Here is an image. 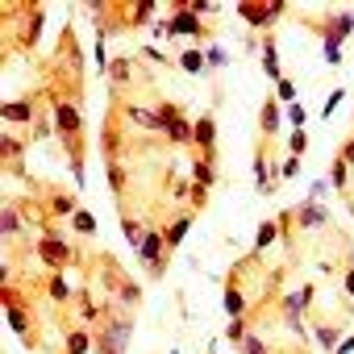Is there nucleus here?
Wrapping results in <instances>:
<instances>
[{
    "label": "nucleus",
    "mask_w": 354,
    "mask_h": 354,
    "mask_svg": "<svg viewBox=\"0 0 354 354\" xmlns=\"http://www.w3.org/2000/svg\"><path fill=\"white\" fill-rule=\"evenodd\" d=\"M21 154H26V142H21L17 133H5V138H0V158H5V167H9L13 175H26Z\"/></svg>",
    "instance_id": "nucleus-19"
},
{
    "label": "nucleus",
    "mask_w": 354,
    "mask_h": 354,
    "mask_svg": "<svg viewBox=\"0 0 354 354\" xmlns=\"http://www.w3.org/2000/svg\"><path fill=\"white\" fill-rule=\"evenodd\" d=\"M171 38H205V21L188 9V0H171Z\"/></svg>",
    "instance_id": "nucleus-10"
},
{
    "label": "nucleus",
    "mask_w": 354,
    "mask_h": 354,
    "mask_svg": "<svg viewBox=\"0 0 354 354\" xmlns=\"http://www.w3.org/2000/svg\"><path fill=\"white\" fill-rule=\"evenodd\" d=\"M259 55H263V75L279 84V80H283V67H279V46H275V34H263V50H259Z\"/></svg>",
    "instance_id": "nucleus-21"
},
{
    "label": "nucleus",
    "mask_w": 354,
    "mask_h": 354,
    "mask_svg": "<svg viewBox=\"0 0 354 354\" xmlns=\"http://www.w3.org/2000/svg\"><path fill=\"white\" fill-rule=\"evenodd\" d=\"M142 59H154V63H167V59H162V50H158V46H142Z\"/></svg>",
    "instance_id": "nucleus-48"
},
{
    "label": "nucleus",
    "mask_w": 354,
    "mask_h": 354,
    "mask_svg": "<svg viewBox=\"0 0 354 354\" xmlns=\"http://www.w3.org/2000/svg\"><path fill=\"white\" fill-rule=\"evenodd\" d=\"M205 59H209V67H225V63H230V55H225L221 46H209V50H205Z\"/></svg>",
    "instance_id": "nucleus-42"
},
{
    "label": "nucleus",
    "mask_w": 354,
    "mask_h": 354,
    "mask_svg": "<svg viewBox=\"0 0 354 354\" xmlns=\"http://www.w3.org/2000/svg\"><path fill=\"white\" fill-rule=\"evenodd\" d=\"M121 113H125V121H129V125H138V129H150V133H162V117H158V109L121 104Z\"/></svg>",
    "instance_id": "nucleus-17"
},
{
    "label": "nucleus",
    "mask_w": 354,
    "mask_h": 354,
    "mask_svg": "<svg viewBox=\"0 0 354 354\" xmlns=\"http://www.w3.org/2000/svg\"><path fill=\"white\" fill-rule=\"evenodd\" d=\"M275 100H283V104H296V84H292L288 75L275 84Z\"/></svg>",
    "instance_id": "nucleus-37"
},
{
    "label": "nucleus",
    "mask_w": 354,
    "mask_h": 354,
    "mask_svg": "<svg viewBox=\"0 0 354 354\" xmlns=\"http://www.w3.org/2000/svg\"><path fill=\"white\" fill-rule=\"evenodd\" d=\"M296 175H300V158H296V154H288V158H283V167H279V180H296Z\"/></svg>",
    "instance_id": "nucleus-39"
},
{
    "label": "nucleus",
    "mask_w": 354,
    "mask_h": 354,
    "mask_svg": "<svg viewBox=\"0 0 354 354\" xmlns=\"http://www.w3.org/2000/svg\"><path fill=\"white\" fill-rule=\"evenodd\" d=\"M321 50H325V63H329V67H337V63H342V46H333V42H325Z\"/></svg>",
    "instance_id": "nucleus-45"
},
{
    "label": "nucleus",
    "mask_w": 354,
    "mask_h": 354,
    "mask_svg": "<svg viewBox=\"0 0 354 354\" xmlns=\"http://www.w3.org/2000/svg\"><path fill=\"white\" fill-rule=\"evenodd\" d=\"M46 296H50L55 304H71V300H75V292H71V283L63 279V271H50V283H46Z\"/></svg>",
    "instance_id": "nucleus-25"
},
{
    "label": "nucleus",
    "mask_w": 354,
    "mask_h": 354,
    "mask_svg": "<svg viewBox=\"0 0 354 354\" xmlns=\"http://www.w3.org/2000/svg\"><path fill=\"white\" fill-rule=\"evenodd\" d=\"M167 254H171V250H167L162 230H154V225H150V230H146V242L138 246V259H142V267H146V275H150V279H158V275L167 271Z\"/></svg>",
    "instance_id": "nucleus-8"
},
{
    "label": "nucleus",
    "mask_w": 354,
    "mask_h": 354,
    "mask_svg": "<svg viewBox=\"0 0 354 354\" xmlns=\"http://www.w3.org/2000/svg\"><path fill=\"white\" fill-rule=\"evenodd\" d=\"M329 188H333L329 180H313V184H308V201H325V192H329Z\"/></svg>",
    "instance_id": "nucleus-43"
},
{
    "label": "nucleus",
    "mask_w": 354,
    "mask_h": 354,
    "mask_svg": "<svg viewBox=\"0 0 354 354\" xmlns=\"http://www.w3.org/2000/svg\"><path fill=\"white\" fill-rule=\"evenodd\" d=\"M250 333V317H238V321H230V329H225V342L230 346H242V337Z\"/></svg>",
    "instance_id": "nucleus-34"
},
{
    "label": "nucleus",
    "mask_w": 354,
    "mask_h": 354,
    "mask_svg": "<svg viewBox=\"0 0 354 354\" xmlns=\"http://www.w3.org/2000/svg\"><path fill=\"white\" fill-rule=\"evenodd\" d=\"M279 125H283V109H279V100H275V96H267V100H263V109H259V138H263V142H271V138L279 133Z\"/></svg>",
    "instance_id": "nucleus-14"
},
{
    "label": "nucleus",
    "mask_w": 354,
    "mask_h": 354,
    "mask_svg": "<svg viewBox=\"0 0 354 354\" xmlns=\"http://www.w3.org/2000/svg\"><path fill=\"white\" fill-rule=\"evenodd\" d=\"M188 9H192V13H196V17H201V21H205V17H213V13H217V5H213V0H188Z\"/></svg>",
    "instance_id": "nucleus-38"
},
{
    "label": "nucleus",
    "mask_w": 354,
    "mask_h": 354,
    "mask_svg": "<svg viewBox=\"0 0 354 354\" xmlns=\"http://www.w3.org/2000/svg\"><path fill=\"white\" fill-rule=\"evenodd\" d=\"M88 350H96V333L88 325H71L63 333V354H88Z\"/></svg>",
    "instance_id": "nucleus-18"
},
{
    "label": "nucleus",
    "mask_w": 354,
    "mask_h": 354,
    "mask_svg": "<svg viewBox=\"0 0 354 354\" xmlns=\"http://www.w3.org/2000/svg\"><path fill=\"white\" fill-rule=\"evenodd\" d=\"M313 337H317V346H321V350H329V354H333V350H337V342H342V325H317V329H313Z\"/></svg>",
    "instance_id": "nucleus-31"
},
{
    "label": "nucleus",
    "mask_w": 354,
    "mask_h": 354,
    "mask_svg": "<svg viewBox=\"0 0 354 354\" xmlns=\"http://www.w3.org/2000/svg\"><path fill=\"white\" fill-rule=\"evenodd\" d=\"M146 230H150V225H138V221H133L129 213H121V234H125V242H129L133 250H138V246L146 242Z\"/></svg>",
    "instance_id": "nucleus-30"
},
{
    "label": "nucleus",
    "mask_w": 354,
    "mask_h": 354,
    "mask_svg": "<svg viewBox=\"0 0 354 354\" xmlns=\"http://www.w3.org/2000/svg\"><path fill=\"white\" fill-rule=\"evenodd\" d=\"M346 296H354V267L346 271Z\"/></svg>",
    "instance_id": "nucleus-49"
},
{
    "label": "nucleus",
    "mask_w": 354,
    "mask_h": 354,
    "mask_svg": "<svg viewBox=\"0 0 354 354\" xmlns=\"http://www.w3.org/2000/svg\"><path fill=\"white\" fill-rule=\"evenodd\" d=\"M80 213V205H75V196L71 192H59V188H46V217H75Z\"/></svg>",
    "instance_id": "nucleus-20"
},
{
    "label": "nucleus",
    "mask_w": 354,
    "mask_h": 354,
    "mask_svg": "<svg viewBox=\"0 0 354 354\" xmlns=\"http://www.w3.org/2000/svg\"><path fill=\"white\" fill-rule=\"evenodd\" d=\"M188 196H192V209H205V205H209V188H201V184H192Z\"/></svg>",
    "instance_id": "nucleus-44"
},
{
    "label": "nucleus",
    "mask_w": 354,
    "mask_h": 354,
    "mask_svg": "<svg viewBox=\"0 0 354 354\" xmlns=\"http://www.w3.org/2000/svg\"><path fill=\"white\" fill-rule=\"evenodd\" d=\"M342 100H346V88H333V92H329V100H325V109H321V117H333V109H337Z\"/></svg>",
    "instance_id": "nucleus-40"
},
{
    "label": "nucleus",
    "mask_w": 354,
    "mask_h": 354,
    "mask_svg": "<svg viewBox=\"0 0 354 354\" xmlns=\"http://www.w3.org/2000/svg\"><path fill=\"white\" fill-rule=\"evenodd\" d=\"M71 225H75V234H80V238H92V234H96V217H92L88 209H80V213L71 217Z\"/></svg>",
    "instance_id": "nucleus-33"
},
{
    "label": "nucleus",
    "mask_w": 354,
    "mask_h": 354,
    "mask_svg": "<svg viewBox=\"0 0 354 354\" xmlns=\"http://www.w3.org/2000/svg\"><path fill=\"white\" fill-rule=\"evenodd\" d=\"M317 304V288L313 283H300L296 292H283L279 296V317H283V325L296 333V337H304V313Z\"/></svg>",
    "instance_id": "nucleus-3"
},
{
    "label": "nucleus",
    "mask_w": 354,
    "mask_h": 354,
    "mask_svg": "<svg viewBox=\"0 0 354 354\" xmlns=\"http://www.w3.org/2000/svg\"><path fill=\"white\" fill-rule=\"evenodd\" d=\"M180 67H184L188 75H201V71L209 67V59H205V50H201V46H188V50L180 55Z\"/></svg>",
    "instance_id": "nucleus-29"
},
{
    "label": "nucleus",
    "mask_w": 354,
    "mask_h": 354,
    "mask_svg": "<svg viewBox=\"0 0 354 354\" xmlns=\"http://www.w3.org/2000/svg\"><path fill=\"white\" fill-rule=\"evenodd\" d=\"M308 30H317V34H321V42L346 46V38L354 34V13L333 9V13H325V17H313V21H308Z\"/></svg>",
    "instance_id": "nucleus-7"
},
{
    "label": "nucleus",
    "mask_w": 354,
    "mask_h": 354,
    "mask_svg": "<svg viewBox=\"0 0 354 354\" xmlns=\"http://www.w3.org/2000/svg\"><path fill=\"white\" fill-rule=\"evenodd\" d=\"M154 9H158L154 0H138V5H129V9H125V26L133 30V26H146V21H154Z\"/></svg>",
    "instance_id": "nucleus-26"
},
{
    "label": "nucleus",
    "mask_w": 354,
    "mask_h": 354,
    "mask_svg": "<svg viewBox=\"0 0 354 354\" xmlns=\"http://www.w3.org/2000/svg\"><path fill=\"white\" fill-rule=\"evenodd\" d=\"M104 80H109V88H113V92H125V88H129V80H133V59H113V63H109V71H104Z\"/></svg>",
    "instance_id": "nucleus-22"
},
{
    "label": "nucleus",
    "mask_w": 354,
    "mask_h": 354,
    "mask_svg": "<svg viewBox=\"0 0 354 354\" xmlns=\"http://www.w3.org/2000/svg\"><path fill=\"white\" fill-rule=\"evenodd\" d=\"M188 230H192V213L175 217V221H167V230H162V238H167V250H180V242L188 238Z\"/></svg>",
    "instance_id": "nucleus-23"
},
{
    "label": "nucleus",
    "mask_w": 354,
    "mask_h": 354,
    "mask_svg": "<svg viewBox=\"0 0 354 354\" xmlns=\"http://www.w3.org/2000/svg\"><path fill=\"white\" fill-rule=\"evenodd\" d=\"M0 117H5V125H34L38 121V104L34 100H5Z\"/></svg>",
    "instance_id": "nucleus-16"
},
{
    "label": "nucleus",
    "mask_w": 354,
    "mask_h": 354,
    "mask_svg": "<svg viewBox=\"0 0 354 354\" xmlns=\"http://www.w3.org/2000/svg\"><path fill=\"white\" fill-rule=\"evenodd\" d=\"M337 158H342V162H350V167H354V138H350V142H342V146H337Z\"/></svg>",
    "instance_id": "nucleus-46"
},
{
    "label": "nucleus",
    "mask_w": 354,
    "mask_h": 354,
    "mask_svg": "<svg viewBox=\"0 0 354 354\" xmlns=\"http://www.w3.org/2000/svg\"><path fill=\"white\" fill-rule=\"evenodd\" d=\"M283 13H288L283 0H271V5H254V0H242V5H238V17H242L246 26H254L259 34H267Z\"/></svg>",
    "instance_id": "nucleus-9"
},
{
    "label": "nucleus",
    "mask_w": 354,
    "mask_h": 354,
    "mask_svg": "<svg viewBox=\"0 0 354 354\" xmlns=\"http://www.w3.org/2000/svg\"><path fill=\"white\" fill-rule=\"evenodd\" d=\"M288 217H292V225L296 230H304V234H313V230H325L329 225V209L321 205V201H300V205H292L288 209Z\"/></svg>",
    "instance_id": "nucleus-11"
},
{
    "label": "nucleus",
    "mask_w": 354,
    "mask_h": 354,
    "mask_svg": "<svg viewBox=\"0 0 354 354\" xmlns=\"http://www.w3.org/2000/svg\"><path fill=\"white\" fill-rule=\"evenodd\" d=\"M329 184H333L337 192H346V188H350V162H342L337 154H333V167H329Z\"/></svg>",
    "instance_id": "nucleus-32"
},
{
    "label": "nucleus",
    "mask_w": 354,
    "mask_h": 354,
    "mask_svg": "<svg viewBox=\"0 0 354 354\" xmlns=\"http://www.w3.org/2000/svg\"><path fill=\"white\" fill-rule=\"evenodd\" d=\"M275 238H283V230H279V221H259V234H254V254H263Z\"/></svg>",
    "instance_id": "nucleus-28"
},
{
    "label": "nucleus",
    "mask_w": 354,
    "mask_h": 354,
    "mask_svg": "<svg viewBox=\"0 0 354 354\" xmlns=\"http://www.w3.org/2000/svg\"><path fill=\"white\" fill-rule=\"evenodd\" d=\"M38 259H42V267H50V271H67L80 254H75V246L50 225V230H42V238H38Z\"/></svg>",
    "instance_id": "nucleus-5"
},
{
    "label": "nucleus",
    "mask_w": 354,
    "mask_h": 354,
    "mask_svg": "<svg viewBox=\"0 0 354 354\" xmlns=\"http://www.w3.org/2000/svg\"><path fill=\"white\" fill-rule=\"evenodd\" d=\"M42 21H46V9H38V5H13V9H5V26H17L13 34H17V46L21 50H30L38 42Z\"/></svg>",
    "instance_id": "nucleus-2"
},
{
    "label": "nucleus",
    "mask_w": 354,
    "mask_h": 354,
    "mask_svg": "<svg viewBox=\"0 0 354 354\" xmlns=\"http://www.w3.org/2000/svg\"><path fill=\"white\" fill-rule=\"evenodd\" d=\"M333 354H354V333H346V337L337 342V350H333Z\"/></svg>",
    "instance_id": "nucleus-47"
},
{
    "label": "nucleus",
    "mask_w": 354,
    "mask_h": 354,
    "mask_svg": "<svg viewBox=\"0 0 354 354\" xmlns=\"http://www.w3.org/2000/svg\"><path fill=\"white\" fill-rule=\"evenodd\" d=\"M288 121H292V129H304V121H308V113L300 109V104H288V113H283Z\"/></svg>",
    "instance_id": "nucleus-41"
},
{
    "label": "nucleus",
    "mask_w": 354,
    "mask_h": 354,
    "mask_svg": "<svg viewBox=\"0 0 354 354\" xmlns=\"http://www.w3.org/2000/svg\"><path fill=\"white\" fill-rule=\"evenodd\" d=\"M192 184H201V188H213V184H217V167H213L209 154H201V158L192 162Z\"/></svg>",
    "instance_id": "nucleus-24"
},
{
    "label": "nucleus",
    "mask_w": 354,
    "mask_h": 354,
    "mask_svg": "<svg viewBox=\"0 0 354 354\" xmlns=\"http://www.w3.org/2000/svg\"><path fill=\"white\" fill-rule=\"evenodd\" d=\"M0 234H5V242H17L26 234V205L21 201L5 205V213H0Z\"/></svg>",
    "instance_id": "nucleus-13"
},
{
    "label": "nucleus",
    "mask_w": 354,
    "mask_h": 354,
    "mask_svg": "<svg viewBox=\"0 0 354 354\" xmlns=\"http://www.w3.org/2000/svg\"><path fill=\"white\" fill-rule=\"evenodd\" d=\"M221 304H225L230 321H238V317H250V300H246V292H242L238 275H230V279H225V296H221Z\"/></svg>",
    "instance_id": "nucleus-15"
},
{
    "label": "nucleus",
    "mask_w": 354,
    "mask_h": 354,
    "mask_svg": "<svg viewBox=\"0 0 354 354\" xmlns=\"http://www.w3.org/2000/svg\"><path fill=\"white\" fill-rule=\"evenodd\" d=\"M192 146L201 150V154H217V117L213 113H205V117H196V129H192Z\"/></svg>",
    "instance_id": "nucleus-12"
},
{
    "label": "nucleus",
    "mask_w": 354,
    "mask_h": 354,
    "mask_svg": "<svg viewBox=\"0 0 354 354\" xmlns=\"http://www.w3.org/2000/svg\"><path fill=\"white\" fill-rule=\"evenodd\" d=\"M0 304H5V317H9V329L26 342V346H38V337H34V317H30V304H26V296L17 292V288H5L0 292Z\"/></svg>",
    "instance_id": "nucleus-4"
},
{
    "label": "nucleus",
    "mask_w": 354,
    "mask_h": 354,
    "mask_svg": "<svg viewBox=\"0 0 354 354\" xmlns=\"http://www.w3.org/2000/svg\"><path fill=\"white\" fill-rule=\"evenodd\" d=\"M104 180H109L113 196H125V167H121V158H104Z\"/></svg>",
    "instance_id": "nucleus-27"
},
{
    "label": "nucleus",
    "mask_w": 354,
    "mask_h": 354,
    "mask_svg": "<svg viewBox=\"0 0 354 354\" xmlns=\"http://www.w3.org/2000/svg\"><path fill=\"white\" fill-rule=\"evenodd\" d=\"M158 117H162V138H167L171 146H192L196 121H188L180 104H175V100H158Z\"/></svg>",
    "instance_id": "nucleus-6"
},
{
    "label": "nucleus",
    "mask_w": 354,
    "mask_h": 354,
    "mask_svg": "<svg viewBox=\"0 0 354 354\" xmlns=\"http://www.w3.org/2000/svg\"><path fill=\"white\" fill-rule=\"evenodd\" d=\"M133 342V313L104 300V317L96 325V354H125Z\"/></svg>",
    "instance_id": "nucleus-1"
},
{
    "label": "nucleus",
    "mask_w": 354,
    "mask_h": 354,
    "mask_svg": "<svg viewBox=\"0 0 354 354\" xmlns=\"http://www.w3.org/2000/svg\"><path fill=\"white\" fill-rule=\"evenodd\" d=\"M238 350H242V354H271V346H267V342H263V337H259L254 329H250V333L242 337V346H238Z\"/></svg>",
    "instance_id": "nucleus-35"
},
{
    "label": "nucleus",
    "mask_w": 354,
    "mask_h": 354,
    "mask_svg": "<svg viewBox=\"0 0 354 354\" xmlns=\"http://www.w3.org/2000/svg\"><path fill=\"white\" fill-rule=\"evenodd\" d=\"M304 150H308V133H304V129H292V133H288V154L304 158Z\"/></svg>",
    "instance_id": "nucleus-36"
}]
</instances>
